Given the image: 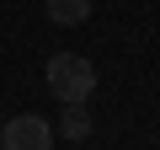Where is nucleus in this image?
I'll use <instances>...</instances> for the list:
<instances>
[{"label": "nucleus", "instance_id": "1", "mask_svg": "<svg viewBox=\"0 0 160 150\" xmlns=\"http://www.w3.org/2000/svg\"><path fill=\"white\" fill-rule=\"evenodd\" d=\"M48 91L59 102H86L96 91V64L80 54H53L48 59Z\"/></svg>", "mask_w": 160, "mask_h": 150}, {"label": "nucleus", "instance_id": "2", "mask_svg": "<svg viewBox=\"0 0 160 150\" xmlns=\"http://www.w3.org/2000/svg\"><path fill=\"white\" fill-rule=\"evenodd\" d=\"M0 150H53V129L38 113H16L0 134Z\"/></svg>", "mask_w": 160, "mask_h": 150}, {"label": "nucleus", "instance_id": "3", "mask_svg": "<svg viewBox=\"0 0 160 150\" xmlns=\"http://www.w3.org/2000/svg\"><path fill=\"white\" fill-rule=\"evenodd\" d=\"M43 6H48V16H53L59 27H80V22L91 16L96 0H43Z\"/></svg>", "mask_w": 160, "mask_h": 150}, {"label": "nucleus", "instance_id": "4", "mask_svg": "<svg viewBox=\"0 0 160 150\" xmlns=\"http://www.w3.org/2000/svg\"><path fill=\"white\" fill-rule=\"evenodd\" d=\"M59 134H64V139H86V134H91V113H86V102H64V123H59Z\"/></svg>", "mask_w": 160, "mask_h": 150}]
</instances>
